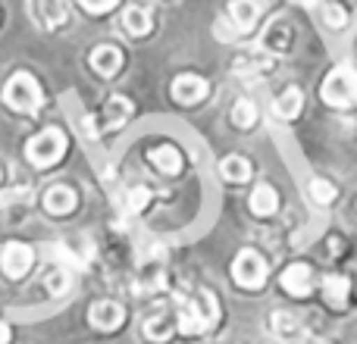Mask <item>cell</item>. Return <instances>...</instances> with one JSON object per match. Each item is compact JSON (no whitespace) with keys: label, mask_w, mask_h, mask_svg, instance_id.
Instances as JSON below:
<instances>
[{"label":"cell","mask_w":357,"mask_h":344,"mask_svg":"<svg viewBox=\"0 0 357 344\" xmlns=\"http://www.w3.org/2000/svg\"><path fill=\"white\" fill-rule=\"evenodd\" d=\"M307 191H310V197H314L320 207H329V203L335 201V185L329 182V178H314Z\"/></svg>","instance_id":"obj_26"},{"label":"cell","mask_w":357,"mask_h":344,"mask_svg":"<svg viewBox=\"0 0 357 344\" xmlns=\"http://www.w3.org/2000/svg\"><path fill=\"white\" fill-rule=\"evenodd\" d=\"M282 288L289 291V295L295 297H307L310 291H314V269H310L307 263H291L289 269L282 272Z\"/></svg>","instance_id":"obj_11"},{"label":"cell","mask_w":357,"mask_h":344,"mask_svg":"<svg viewBox=\"0 0 357 344\" xmlns=\"http://www.w3.org/2000/svg\"><path fill=\"white\" fill-rule=\"evenodd\" d=\"M148 160L154 163L163 175H178V172H182V154H178V148H173V144H160V148H154L148 154Z\"/></svg>","instance_id":"obj_18"},{"label":"cell","mask_w":357,"mask_h":344,"mask_svg":"<svg viewBox=\"0 0 357 344\" xmlns=\"http://www.w3.org/2000/svg\"><path fill=\"white\" fill-rule=\"evenodd\" d=\"M31 263H35V253H31V247L22 244V241H10V244L0 251V269L10 279H22L25 272L31 269Z\"/></svg>","instance_id":"obj_7"},{"label":"cell","mask_w":357,"mask_h":344,"mask_svg":"<svg viewBox=\"0 0 357 344\" xmlns=\"http://www.w3.org/2000/svg\"><path fill=\"white\" fill-rule=\"evenodd\" d=\"M88 320H91V326L100 329V332H116L126 320V310L119 307L116 301H98L88 310Z\"/></svg>","instance_id":"obj_9"},{"label":"cell","mask_w":357,"mask_h":344,"mask_svg":"<svg viewBox=\"0 0 357 344\" xmlns=\"http://www.w3.org/2000/svg\"><path fill=\"white\" fill-rule=\"evenodd\" d=\"M298 3H301V6H317L320 0H298Z\"/></svg>","instance_id":"obj_31"},{"label":"cell","mask_w":357,"mask_h":344,"mask_svg":"<svg viewBox=\"0 0 357 344\" xmlns=\"http://www.w3.org/2000/svg\"><path fill=\"white\" fill-rule=\"evenodd\" d=\"M44 288H47L54 297H60L63 291L69 288V269H66V266H60V263H56L54 269H50L47 276H44Z\"/></svg>","instance_id":"obj_25"},{"label":"cell","mask_w":357,"mask_h":344,"mask_svg":"<svg viewBox=\"0 0 357 344\" xmlns=\"http://www.w3.org/2000/svg\"><path fill=\"white\" fill-rule=\"evenodd\" d=\"M31 10L44 25L54 29V25H63V19H66V0H31Z\"/></svg>","instance_id":"obj_21"},{"label":"cell","mask_w":357,"mask_h":344,"mask_svg":"<svg viewBox=\"0 0 357 344\" xmlns=\"http://www.w3.org/2000/svg\"><path fill=\"white\" fill-rule=\"evenodd\" d=\"M3 100L6 107H13L16 113H38L44 104V94H41V85L35 81V75L29 72H16L3 88Z\"/></svg>","instance_id":"obj_2"},{"label":"cell","mask_w":357,"mask_h":344,"mask_svg":"<svg viewBox=\"0 0 357 344\" xmlns=\"http://www.w3.org/2000/svg\"><path fill=\"white\" fill-rule=\"evenodd\" d=\"M82 6H85L88 13H110L113 6L119 3V0H79Z\"/></svg>","instance_id":"obj_29"},{"label":"cell","mask_w":357,"mask_h":344,"mask_svg":"<svg viewBox=\"0 0 357 344\" xmlns=\"http://www.w3.org/2000/svg\"><path fill=\"white\" fill-rule=\"evenodd\" d=\"M216 316H220V304H216V297L210 295V291H201L197 297L178 304L176 332H182V335H201V332H207V329L213 326Z\"/></svg>","instance_id":"obj_1"},{"label":"cell","mask_w":357,"mask_h":344,"mask_svg":"<svg viewBox=\"0 0 357 344\" xmlns=\"http://www.w3.org/2000/svg\"><path fill=\"white\" fill-rule=\"evenodd\" d=\"M348 295H351V282H348L345 276H326L323 279V301H326L329 307L342 310L348 304Z\"/></svg>","instance_id":"obj_19"},{"label":"cell","mask_w":357,"mask_h":344,"mask_svg":"<svg viewBox=\"0 0 357 344\" xmlns=\"http://www.w3.org/2000/svg\"><path fill=\"white\" fill-rule=\"evenodd\" d=\"M320 97L326 107L345 110V107L357 104V72L348 66H339L326 75V81L320 85Z\"/></svg>","instance_id":"obj_3"},{"label":"cell","mask_w":357,"mask_h":344,"mask_svg":"<svg viewBox=\"0 0 357 344\" xmlns=\"http://www.w3.org/2000/svg\"><path fill=\"white\" fill-rule=\"evenodd\" d=\"M257 19H260V6L254 3V0H232V3H229V22H232V29L238 31V35L254 31Z\"/></svg>","instance_id":"obj_13"},{"label":"cell","mask_w":357,"mask_h":344,"mask_svg":"<svg viewBox=\"0 0 357 344\" xmlns=\"http://www.w3.org/2000/svg\"><path fill=\"white\" fill-rule=\"evenodd\" d=\"M266 260L260 257L257 251H241L238 257H235V263H232V279L241 285V288H248V291H257V288H264L266 285Z\"/></svg>","instance_id":"obj_6"},{"label":"cell","mask_w":357,"mask_h":344,"mask_svg":"<svg viewBox=\"0 0 357 344\" xmlns=\"http://www.w3.org/2000/svg\"><path fill=\"white\" fill-rule=\"evenodd\" d=\"M173 332H176V320L169 313H157L144 322V335H148L151 341H167Z\"/></svg>","instance_id":"obj_23"},{"label":"cell","mask_w":357,"mask_h":344,"mask_svg":"<svg viewBox=\"0 0 357 344\" xmlns=\"http://www.w3.org/2000/svg\"><path fill=\"white\" fill-rule=\"evenodd\" d=\"M132 113H135L132 100L123 97V94H113V97L107 100L104 107H100L98 116H88V119H85V132H88V135H104V132H116V129H123V125L129 123Z\"/></svg>","instance_id":"obj_5"},{"label":"cell","mask_w":357,"mask_h":344,"mask_svg":"<svg viewBox=\"0 0 357 344\" xmlns=\"http://www.w3.org/2000/svg\"><path fill=\"white\" fill-rule=\"evenodd\" d=\"M88 63H91V69L100 79H113V75L123 69V54H119V47H113V44H100V47L91 50Z\"/></svg>","instance_id":"obj_12"},{"label":"cell","mask_w":357,"mask_h":344,"mask_svg":"<svg viewBox=\"0 0 357 344\" xmlns=\"http://www.w3.org/2000/svg\"><path fill=\"white\" fill-rule=\"evenodd\" d=\"M10 338H13L10 326H6V322H0V344H10Z\"/></svg>","instance_id":"obj_30"},{"label":"cell","mask_w":357,"mask_h":344,"mask_svg":"<svg viewBox=\"0 0 357 344\" xmlns=\"http://www.w3.org/2000/svg\"><path fill=\"white\" fill-rule=\"evenodd\" d=\"M270 329L279 335L282 341H301V322L295 320L291 313H285V310H276V313H270Z\"/></svg>","instance_id":"obj_20"},{"label":"cell","mask_w":357,"mask_h":344,"mask_svg":"<svg viewBox=\"0 0 357 344\" xmlns=\"http://www.w3.org/2000/svg\"><path fill=\"white\" fill-rule=\"evenodd\" d=\"M301 107H304V94L298 91V88H285V91L279 94L276 100H273V116L291 123V119H298Z\"/></svg>","instance_id":"obj_17"},{"label":"cell","mask_w":357,"mask_h":344,"mask_svg":"<svg viewBox=\"0 0 357 344\" xmlns=\"http://www.w3.org/2000/svg\"><path fill=\"white\" fill-rule=\"evenodd\" d=\"M251 163L245 160V157H222L220 160V175L226 178V182H232V185H241V182H248L251 178Z\"/></svg>","instance_id":"obj_22"},{"label":"cell","mask_w":357,"mask_h":344,"mask_svg":"<svg viewBox=\"0 0 357 344\" xmlns=\"http://www.w3.org/2000/svg\"><path fill=\"white\" fill-rule=\"evenodd\" d=\"M69 141L66 135H63V129H44L41 135H35L29 141V148H25V157H29L31 166L44 169V166H54V163L63 160V154H66Z\"/></svg>","instance_id":"obj_4"},{"label":"cell","mask_w":357,"mask_h":344,"mask_svg":"<svg viewBox=\"0 0 357 344\" xmlns=\"http://www.w3.org/2000/svg\"><path fill=\"white\" fill-rule=\"evenodd\" d=\"M0 182H3V169H0Z\"/></svg>","instance_id":"obj_33"},{"label":"cell","mask_w":357,"mask_h":344,"mask_svg":"<svg viewBox=\"0 0 357 344\" xmlns=\"http://www.w3.org/2000/svg\"><path fill=\"white\" fill-rule=\"evenodd\" d=\"M151 197H154V194H151V188H144V185H135V188L126 194V210H129V213H142V210L151 203Z\"/></svg>","instance_id":"obj_27"},{"label":"cell","mask_w":357,"mask_h":344,"mask_svg":"<svg viewBox=\"0 0 357 344\" xmlns=\"http://www.w3.org/2000/svg\"><path fill=\"white\" fill-rule=\"evenodd\" d=\"M323 19H326L329 29H345L348 22V10L342 3H326V10H323Z\"/></svg>","instance_id":"obj_28"},{"label":"cell","mask_w":357,"mask_h":344,"mask_svg":"<svg viewBox=\"0 0 357 344\" xmlns=\"http://www.w3.org/2000/svg\"><path fill=\"white\" fill-rule=\"evenodd\" d=\"M248 207H251L254 216H273L279 210V194L273 185H257V188L251 191V197H248Z\"/></svg>","instance_id":"obj_16"},{"label":"cell","mask_w":357,"mask_h":344,"mask_svg":"<svg viewBox=\"0 0 357 344\" xmlns=\"http://www.w3.org/2000/svg\"><path fill=\"white\" fill-rule=\"evenodd\" d=\"M119 22H123V29L129 31V35L142 38L148 35L151 29H154V16H151V10L144 3H132L123 10V16H119Z\"/></svg>","instance_id":"obj_14"},{"label":"cell","mask_w":357,"mask_h":344,"mask_svg":"<svg viewBox=\"0 0 357 344\" xmlns=\"http://www.w3.org/2000/svg\"><path fill=\"white\" fill-rule=\"evenodd\" d=\"M314 344H333V341H314Z\"/></svg>","instance_id":"obj_32"},{"label":"cell","mask_w":357,"mask_h":344,"mask_svg":"<svg viewBox=\"0 0 357 344\" xmlns=\"http://www.w3.org/2000/svg\"><path fill=\"white\" fill-rule=\"evenodd\" d=\"M41 203H44V210H47L50 216H66V213H73V210L79 207V194H75L69 185H50V188L44 191Z\"/></svg>","instance_id":"obj_10"},{"label":"cell","mask_w":357,"mask_h":344,"mask_svg":"<svg viewBox=\"0 0 357 344\" xmlns=\"http://www.w3.org/2000/svg\"><path fill=\"white\" fill-rule=\"evenodd\" d=\"M291 44V31L289 25H285V19H273L270 25H266L264 38H260V47L270 50V54H285Z\"/></svg>","instance_id":"obj_15"},{"label":"cell","mask_w":357,"mask_h":344,"mask_svg":"<svg viewBox=\"0 0 357 344\" xmlns=\"http://www.w3.org/2000/svg\"><path fill=\"white\" fill-rule=\"evenodd\" d=\"M173 100L176 104H182V107H195V104H201L204 97L210 94V85L201 79V75H191V72H185V75H178V79L173 81Z\"/></svg>","instance_id":"obj_8"},{"label":"cell","mask_w":357,"mask_h":344,"mask_svg":"<svg viewBox=\"0 0 357 344\" xmlns=\"http://www.w3.org/2000/svg\"><path fill=\"white\" fill-rule=\"evenodd\" d=\"M232 123L238 125V129L257 125V107H254V100H238V104L232 107Z\"/></svg>","instance_id":"obj_24"}]
</instances>
